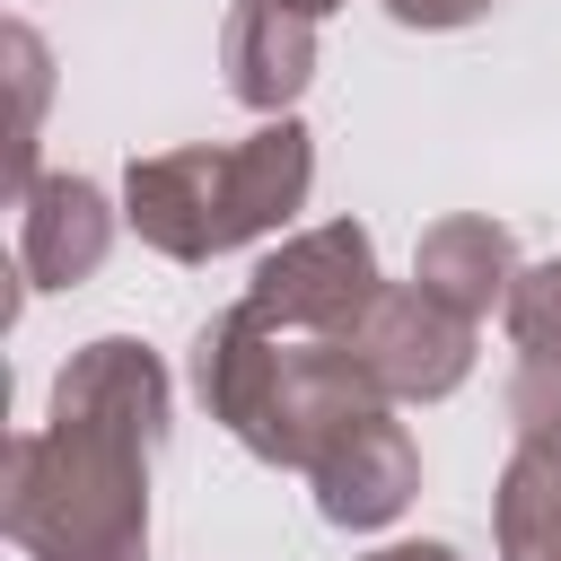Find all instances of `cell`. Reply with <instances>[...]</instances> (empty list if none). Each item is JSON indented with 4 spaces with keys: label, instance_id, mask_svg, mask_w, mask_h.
<instances>
[{
    "label": "cell",
    "instance_id": "obj_6",
    "mask_svg": "<svg viewBox=\"0 0 561 561\" xmlns=\"http://www.w3.org/2000/svg\"><path fill=\"white\" fill-rule=\"evenodd\" d=\"M114 202L96 175H35L18 184V280L26 289H79L114 254Z\"/></svg>",
    "mask_w": 561,
    "mask_h": 561
},
{
    "label": "cell",
    "instance_id": "obj_1",
    "mask_svg": "<svg viewBox=\"0 0 561 561\" xmlns=\"http://www.w3.org/2000/svg\"><path fill=\"white\" fill-rule=\"evenodd\" d=\"M167 359L96 333L61 359L53 412L0 456V535L26 561H149V465L167 447Z\"/></svg>",
    "mask_w": 561,
    "mask_h": 561
},
{
    "label": "cell",
    "instance_id": "obj_8",
    "mask_svg": "<svg viewBox=\"0 0 561 561\" xmlns=\"http://www.w3.org/2000/svg\"><path fill=\"white\" fill-rule=\"evenodd\" d=\"M517 237L500 228V219H482V210H447V219H430L421 228V245H412V280L430 289V298H447L456 316H491V307H508V289H517Z\"/></svg>",
    "mask_w": 561,
    "mask_h": 561
},
{
    "label": "cell",
    "instance_id": "obj_9",
    "mask_svg": "<svg viewBox=\"0 0 561 561\" xmlns=\"http://www.w3.org/2000/svg\"><path fill=\"white\" fill-rule=\"evenodd\" d=\"M500 561H561V438H517L491 491Z\"/></svg>",
    "mask_w": 561,
    "mask_h": 561
},
{
    "label": "cell",
    "instance_id": "obj_5",
    "mask_svg": "<svg viewBox=\"0 0 561 561\" xmlns=\"http://www.w3.org/2000/svg\"><path fill=\"white\" fill-rule=\"evenodd\" d=\"M307 482H316V517H324V526L377 535V526H394V517L412 508V491H421V447H412V430L394 421V403H377V412L342 421V430L316 447Z\"/></svg>",
    "mask_w": 561,
    "mask_h": 561
},
{
    "label": "cell",
    "instance_id": "obj_3",
    "mask_svg": "<svg viewBox=\"0 0 561 561\" xmlns=\"http://www.w3.org/2000/svg\"><path fill=\"white\" fill-rule=\"evenodd\" d=\"M377 237L359 219H324V228H298L280 237L254 280H245V307L272 324V333H298V342H351L359 316L377 307Z\"/></svg>",
    "mask_w": 561,
    "mask_h": 561
},
{
    "label": "cell",
    "instance_id": "obj_11",
    "mask_svg": "<svg viewBox=\"0 0 561 561\" xmlns=\"http://www.w3.org/2000/svg\"><path fill=\"white\" fill-rule=\"evenodd\" d=\"M9 61H18V184H35V123H44V88H53V53L35 26H9Z\"/></svg>",
    "mask_w": 561,
    "mask_h": 561
},
{
    "label": "cell",
    "instance_id": "obj_14",
    "mask_svg": "<svg viewBox=\"0 0 561 561\" xmlns=\"http://www.w3.org/2000/svg\"><path fill=\"white\" fill-rule=\"evenodd\" d=\"M359 561H456V543H377V552H359Z\"/></svg>",
    "mask_w": 561,
    "mask_h": 561
},
{
    "label": "cell",
    "instance_id": "obj_10",
    "mask_svg": "<svg viewBox=\"0 0 561 561\" xmlns=\"http://www.w3.org/2000/svg\"><path fill=\"white\" fill-rule=\"evenodd\" d=\"M500 316H508V342H517V359H543V368H561V254H552V263H526Z\"/></svg>",
    "mask_w": 561,
    "mask_h": 561
},
{
    "label": "cell",
    "instance_id": "obj_2",
    "mask_svg": "<svg viewBox=\"0 0 561 561\" xmlns=\"http://www.w3.org/2000/svg\"><path fill=\"white\" fill-rule=\"evenodd\" d=\"M307 184H316V131L298 114H263V131L245 140H184V149L131 158L123 219L167 263H210L289 228L307 210Z\"/></svg>",
    "mask_w": 561,
    "mask_h": 561
},
{
    "label": "cell",
    "instance_id": "obj_15",
    "mask_svg": "<svg viewBox=\"0 0 561 561\" xmlns=\"http://www.w3.org/2000/svg\"><path fill=\"white\" fill-rule=\"evenodd\" d=\"M280 9H298V18H333L342 0H280Z\"/></svg>",
    "mask_w": 561,
    "mask_h": 561
},
{
    "label": "cell",
    "instance_id": "obj_7",
    "mask_svg": "<svg viewBox=\"0 0 561 561\" xmlns=\"http://www.w3.org/2000/svg\"><path fill=\"white\" fill-rule=\"evenodd\" d=\"M219 70L228 96L254 114H289L316 79V18L280 9V0H228L219 18Z\"/></svg>",
    "mask_w": 561,
    "mask_h": 561
},
{
    "label": "cell",
    "instance_id": "obj_4",
    "mask_svg": "<svg viewBox=\"0 0 561 561\" xmlns=\"http://www.w3.org/2000/svg\"><path fill=\"white\" fill-rule=\"evenodd\" d=\"M351 351L368 359V377L394 403H438V394H456L473 377V316H456L447 298L403 280V289H377V307L359 316Z\"/></svg>",
    "mask_w": 561,
    "mask_h": 561
},
{
    "label": "cell",
    "instance_id": "obj_12",
    "mask_svg": "<svg viewBox=\"0 0 561 561\" xmlns=\"http://www.w3.org/2000/svg\"><path fill=\"white\" fill-rule=\"evenodd\" d=\"M508 430L517 438H561V368L517 359V377H508Z\"/></svg>",
    "mask_w": 561,
    "mask_h": 561
},
{
    "label": "cell",
    "instance_id": "obj_13",
    "mask_svg": "<svg viewBox=\"0 0 561 561\" xmlns=\"http://www.w3.org/2000/svg\"><path fill=\"white\" fill-rule=\"evenodd\" d=\"M394 26H421V35H447V26H473L491 18V0H386Z\"/></svg>",
    "mask_w": 561,
    "mask_h": 561
}]
</instances>
